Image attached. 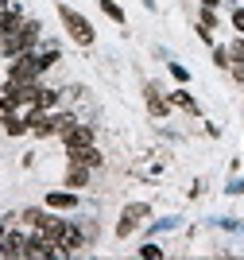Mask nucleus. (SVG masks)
Segmentation results:
<instances>
[{
  "label": "nucleus",
  "mask_w": 244,
  "mask_h": 260,
  "mask_svg": "<svg viewBox=\"0 0 244 260\" xmlns=\"http://www.w3.org/2000/svg\"><path fill=\"white\" fill-rule=\"evenodd\" d=\"M58 54H31V51H23V54H16L12 58V66H8V82H35V78L47 70V66L54 62Z\"/></svg>",
  "instance_id": "f257e3e1"
},
{
  "label": "nucleus",
  "mask_w": 244,
  "mask_h": 260,
  "mask_svg": "<svg viewBox=\"0 0 244 260\" xmlns=\"http://www.w3.org/2000/svg\"><path fill=\"white\" fill-rule=\"evenodd\" d=\"M39 39V23L35 20H27V23H20L12 35H4L0 43H4V58H16V54H23V51H31V43Z\"/></svg>",
  "instance_id": "f03ea898"
},
{
  "label": "nucleus",
  "mask_w": 244,
  "mask_h": 260,
  "mask_svg": "<svg viewBox=\"0 0 244 260\" xmlns=\"http://www.w3.org/2000/svg\"><path fill=\"white\" fill-rule=\"evenodd\" d=\"M62 23H66V31L74 35L82 47L93 43V27H89V20H85V16H78L74 8H62Z\"/></svg>",
  "instance_id": "7ed1b4c3"
},
{
  "label": "nucleus",
  "mask_w": 244,
  "mask_h": 260,
  "mask_svg": "<svg viewBox=\"0 0 244 260\" xmlns=\"http://www.w3.org/2000/svg\"><path fill=\"white\" fill-rule=\"evenodd\" d=\"M148 214H151V210L144 206V202H136V206H128V210H124V221L117 225V237H128V233H132V229H136V225H140V221H144Z\"/></svg>",
  "instance_id": "20e7f679"
},
{
  "label": "nucleus",
  "mask_w": 244,
  "mask_h": 260,
  "mask_svg": "<svg viewBox=\"0 0 244 260\" xmlns=\"http://www.w3.org/2000/svg\"><path fill=\"white\" fill-rule=\"evenodd\" d=\"M62 140H66V152L70 148H85V144H93V128L89 124H74V128L62 132Z\"/></svg>",
  "instance_id": "39448f33"
},
{
  "label": "nucleus",
  "mask_w": 244,
  "mask_h": 260,
  "mask_svg": "<svg viewBox=\"0 0 244 260\" xmlns=\"http://www.w3.org/2000/svg\"><path fill=\"white\" fill-rule=\"evenodd\" d=\"M70 163H82V167H101V152H97L93 144H85V148H70Z\"/></svg>",
  "instance_id": "423d86ee"
},
{
  "label": "nucleus",
  "mask_w": 244,
  "mask_h": 260,
  "mask_svg": "<svg viewBox=\"0 0 244 260\" xmlns=\"http://www.w3.org/2000/svg\"><path fill=\"white\" fill-rule=\"evenodd\" d=\"M23 252H27V237L23 233H8L0 241V256H23Z\"/></svg>",
  "instance_id": "0eeeda50"
},
{
  "label": "nucleus",
  "mask_w": 244,
  "mask_h": 260,
  "mask_svg": "<svg viewBox=\"0 0 244 260\" xmlns=\"http://www.w3.org/2000/svg\"><path fill=\"white\" fill-rule=\"evenodd\" d=\"M0 120H4V132H8V136H20V132L31 128V124H27V117H20L16 109H8V113H4Z\"/></svg>",
  "instance_id": "6e6552de"
},
{
  "label": "nucleus",
  "mask_w": 244,
  "mask_h": 260,
  "mask_svg": "<svg viewBox=\"0 0 244 260\" xmlns=\"http://www.w3.org/2000/svg\"><path fill=\"white\" fill-rule=\"evenodd\" d=\"M47 206H51V210H74L78 194H74V190H54V194H47Z\"/></svg>",
  "instance_id": "1a4fd4ad"
},
{
  "label": "nucleus",
  "mask_w": 244,
  "mask_h": 260,
  "mask_svg": "<svg viewBox=\"0 0 244 260\" xmlns=\"http://www.w3.org/2000/svg\"><path fill=\"white\" fill-rule=\"evenodd\" d=\"M85 183H89V167H82V163H70V171H66V186H70V190H82Z\"/></svg>",
  "instance_id": "9d476101"
},
{
  "label": "nucleus",
  "mask_w": 244,
  "mask_h": 260,
  "mask_svg": "<svg viewBox=\"0 0 244 260\" xmlns=\"http://www.w3.org/2000/svg\"><path fill=\"white\" fill-rule=\"evenodd\" d=\"M78 249H82V233L74 225H66L62 237H58V252H78Z\"/></svg>",
  "instance_id": "9b49d317"
},
{
  "label": "nucleus",
  "mask_w": 244,
  "mask_h": 260,
  "mask_svg": "<svg viewBox=\"0 0 244 260\" xmlns=\"http://www.w3.org/2000/svg\"><path fill=\"white\" fill-rule=\"evenodd\" d=\"M148 109H151V117H167V101L159 98L155 86H148Z\"/></svg>",
  "instance_id": "f8f14e48"
},
{
  "label": "nucleus",
  "mask_w": 244,
  "mask_h": 260,
  "mask_svg": "<svg viewBox=\"0 0 244 260\" xmlns=\"http://www.w3.org/2000/svg\"><path fill=\"white\" fill-rule=\"evenodd\" d=\"M101 12H105V16H113L117 23H124V12H120L117 4H113V0H101Z\"/></svg>",
  "instance_id": "ddd939ff"
},
{
  "label": "nucleus",
  "mask_w": 244,
  "mask_h": 260,
  "mask_svg": "<svg viewBox=\"0 0 244 260\" xmlns=\"http://www.w3.org/2000/svg\"><path fill=\"white\" fill-rule=\"evenodd\" d=\"M170 101H175V105H182V109H186V113H198V105H194V101L186 98L182 89H179V93H175V98H170Z\"/></svg>",
  "instance_id": "4468645a"
},
{
  "label": "nucleus",
  "mask_w": 244,
  "mask_h": 260,
  "mask_svg": "<svg viewBox=\"0 0 244 260\" xmlns=\"http://www.w3.org/2000/svg\"><path fill=\"white\" fill-rule=\"evenodd\" d=\"M140 256H148V260H159V256H163V249H159V245H144V249H140Z\"/></svg>",
  "instance_id": "2eb2a0df"
},
{
  "label": "nucleus",
  "mask_w": 244,
  "mask_h": 260,
  "mask_svg": "<svg viewBox=\"0 0 244 260\" xmlns=\"http://www.w3.org/2000/svg\"><path fill=\"white\" fill-rule=\"evenodd\" d=\"M229 58H233V62H244V43H233V47H229Z\"/></svg>",
  "instance_id": "dca6fc26"
},
{
  "label": "nucleus",
  "mask_w": 244,
  "mask_h": 260,
  "mask_svg": "<svg viewBox=\"0 0 244 260\" xmlns=\"http://www.w3.org/2000/svg\"><path fill=\"white\" fill-rule=\"evenodd\" d=\"M233 27H236V31H244V8L233 12Z\"/></svg>",
  "instance_id": "f3484780"
},
{
  "label": "nucleus",
  "mask_w": 244,
  "mask_h": 260,
  "mask_svg": "<svg viewBox=\"0 0 244 260\" xmlns=\"http://www.w3.org/2000/svg\"><path fill=\"white\" fill-rule=\"evenodd\" d=\"M213 58H217V66H229V51H225V47H217V54H213Z\"/></svg>",
  "instance_id": "a211bd4d"
},
{
  "label": "nucleus",
  "mask_w": 244,
  "mask_h": 260,
  "mask_svg": "<svg viewBox=\"0 0 244 260\" xmlns=\"http://www.w3.org/2000/svg\"><path fill=\"white\" fill-rule=\"evenodd\" d=\"M8 237V221H0V241Z\"/></svg>",
  "instance_id": "6ab92c4d"
},
{
  "label": "nucleus",
  "mask_w": 244,
  "mask_h": 260,
  "mask_svg": "<svg viewBox=\"0 0 244 260\" xmlns=\"http://www.w3.org/2000/svg\"><path fill=\"white\" fill-rule=\"evenodd\" d=\"M8 109H12V105H8V98H0V113H8Z\"/></svg>",
  "instance_id": "aec40b11"
},
{
  "label": "nucleus",
  "mask_w": 244,
  "mask_h": 260,
  "mask_svg": "<svg viewBox=\"0 0 244 260\" xmlns=\"http://www.w3.org/2000/svg\"><path fill=\"white\" fill-rule=\"evenodd\" d=\"M202 4H205V8H213V4H217V0H202Z\"/></svg>",
  "instance_id": "412c9836"
}]
</instances>
